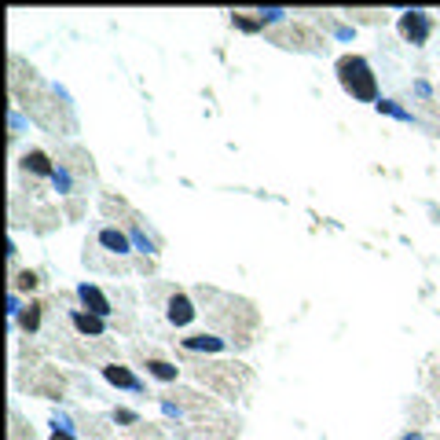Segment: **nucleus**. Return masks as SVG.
I'll return each instance as SVG.
<instances>
[{"instance_id":"f257e3e1","label":"nucleus","mask_w":440,"mask_h":440,"mask_svg":"<svg viewBox=\"0 0 440 440\" xmlns=\"http://www.w3.org/2000/svg\"><path fill=\"white\" fill-rule=\"evenodd\" d=\"M338 81L345 85V92H352V100L378 103V85H374L371 62L364 55H341L338 59Z\"/></svg>"},{"instance_id":"f03ea898","label":"nucleus","mask_w":440,"mask_h":440,"mask_svg":"<svg viewBox=\"0 0 440 440\" xmlns=\"http://www.w3.org/2000/svg\"><path fill=\"white\" fill-rule=\"evenodd\" d=\"M429 29H433V22H429L426 11H404V15H400V37H404V41L426 44V41H429Z\"/></svg>"},{"instance_id":"7ed1b4c3","label":"nucleus","mask_w":440,"mask_h":440,"mask_svg":"<svg viewBox=\"0 0 440 440\" xmlns=\"http://www.w3.org/2000/svg\"><path fill=\"white\" fill-rule=\"evenodd\" d=\"M77 298H81V305H85L92 316H103V319L110 316V301H107V293H103L100 286L81 283V286H77Z\"/></svg>"},{"instance_id":"20e7f679","label":"nucleus","mask_w":440,"mask_h":440,"mask_svg":"<svg viewBox=\"0 0 440 440\" xmlns=\"http://www.w3.org/2000/svg\"><path fill=\"white\" fill-rule=\"evenodd\" d=\"M103 378L110 382V385H121V389H133V393H140V378H136V374L133 371H128V367H121V364H107L103 367Z\"/></svg>"},{"instance_id":"39448f33","label":"nucleus","mask_w":440,"mask_h":440,"mask_svg":"<svg viewBox=\"0 0 440 440\" xmlns=\"http://www.w3.org/2000/svg\"><path fill=\"white\" fill-rule=\"evenodd\" d=\"M191 319H194V305L184 298V293H173L169 298V323L173 327H187Z\"/></svg>"},{"instance_id":"423d86ee","label":"nucleus","mask_w":440,"mask_h":440,"mask_svg":"<svg viewBox=\"0 0 440 440\" xmlns=\"http://www.w3.org/2000/svg\"><path fill=\"white\" fill-rule=\"evenodd\" d=\"M70 323H74V327L85 334V338H103V331H107L103 316H92V312H74Z\"/></svg>"},{"instance_id":"0eeeda50","label":"nucleus","mask_w":440,"mask_h":440,"mask_svg":"<svg viewBox=\"0 0 440 440\" xmlns=\"http://www.w3.org/2000/svg\"><path fill=\"white\" fill-rule=\"evenodd\" d=\"M184 349H191V352H220L224 349V338H213V334L184 338Z\"/></svg>"},{"instance_id":"6e6552de","label":"nucleus","mask_w":440,"mask_h":440,"mask_svg":"<svg viewBox=\"0 0 440 440\" xmlns=\"http://www.w3.org/2000/svg\"><path fill=\"white\" fill-rule=\"evenodd\" d=\"M22 166H26L29 173H37V176H55V169H52V161H48L44 151H29V154L22 158Z\"/></svg>"},{"instance_id":"1a4fd4ad","label":"nucleus","mask_w":440,"mask_h":440,"mask_svg":"<svg viewBox=\"0 0 440 440\" xmlns=\"http://www.w3.org/2000/svg\"><path fill=\"white\" fill-rule=\"evenodd\" d=\"M100 242H103L110 253H128V235H121L118 227H103V232H100Z\"/></svg>"},{"instance_id":"9d476101","label":"nucleus","mask_w":440,"mask_h":440,"mask_svg":"<svg viewBox=\"0 0 440 440\" xmlns=\"http://www.w3.org/2000/svg\"><path fill=\"white\" fill-rule=\"evenodd\" d=\"M147 371H151L158 382H176V367L166 364V360H147Z\"/></svg>"},{"instance_id":"9b49d317","label":"nucleus","mask_w":440,"mask_h":440,"mask_svg":"<svg viewBox=\"0 0 440 440\" xmlns=\"http://www.w3.org/2000/svg\"><path fill=\"white\" fill-rule=\"evenodd\" d=\"M19 323H22V331H26V334H34V331L41 327V308H37V305H29V308H22V316H19Z\"/></svg>"},{"instance_id":"f8f14e48","label":"nucleus","mask_w":440,"mask_h":440,"mask_svg":"<svg viewBox=\"0 0 440 440\" xmlns=\"http://www.w3.org/2000/svg\"><path fill=\"white\" fill-rule=\"evenodd\" d=\"M15 286H19V290H34V286H37V275H34V272H19Z\"/></svg>"},{"instance_id":"ddd939ff","label":"nucleus","mask_w":440,"mask_h":440,"mask_svg":"<svg viewBox=\"0 0 440 440\" xmlns=\"http://www.w3.org/2000/svg\"><path fill=\"white\" fill-rule=\"evenodd\" d=\"M232 22H235L239 29H246V34H253V29L260 26V22H253V19H242V15H232Z\"/></svg>"},{"instance_id":"4468645a","label":"nucleus","mask_w":440,"mask_h":440,"mask_svg":"<svg viewBox=\"0 0 440 440\" xmlns=\"http://www.w3.org/2000/svg\"><path fill=\"white\" fill-rule=\"evenodd\" d=\"M378 110H385V114H393V118H407V114H404V110H400V107H396L393 100H382V103H378Z\"/></svg>"},{"instance_id":"2eb2a0df","label":"nucleus","mask_w":440,"mask_h":440,"mask_svg":"<svg viewBox=\"0 0 440 440\" xmlns=\"http://www.w3.org/2000/svg\"><path fill=\"white\" fill-rule=\"evenodd\" d=\"M133 239H136V246H140V250H151V242L143 239V232H133Z\"/></svg>"},{"instance_id":"dca6fc26","label":"nucleus","mask_w":440,"mask_h":440,"mask_svg":"<svg viewBox=\"0 0 440 440\" xmlns=\"http://www.w3.org/2000/svg\"><path fill=\"white\" fill-rule=\"evenodd\" d=\"M118 422H140L133 411H118Z\"/></svg>"},{"instance_id":"f3484780","label":"nucleus","mask_w":440,"mask_h":440,"mask_svg":"<svg viewBox=\"0 0 440 440\" xmlns=\"http://www.w3.org/2000/svg\"><path fill=\"white\" fill-rule=\"evenodd\" d=\"M52 440H74V433H67V429H55V436Z\"/></svg>"},{"instance_id":"a211bd4d","label":"nucleus","mask_w":440,"mask_h":440,"mask_svg":"<svg viewBox=\"0 0 440 440\" xmlns=\"http://www.w3.org/2000/svg\"><path fill=\"white\" fill-rule=\"evenodd\" d=\"M404 440H422V436H418V433H407V436H404Z\"/></svg>"}]
</instances>
